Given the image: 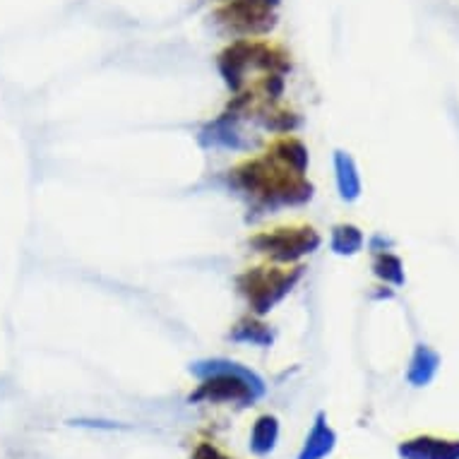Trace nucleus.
Here are the masks:
<instances>
[{
	"mask_svg": "<svg viewBox=\"0 0 459 459\" xmlns=\"http://www.w3.org/2000/svg\"><path fill=\"white\" fill-rule=\"evenodd\" d=\"M188 370L200 380L190 392V404H238L246 409L267 394L263 376L231 359H203L190 363Z\"/></svg>",
	"mask_w": 459,
	"mask_h": 459,
	"instance_id": "obj_1",
	"label": "nucleus"
},
{
	"mask_svg": "<svg viewBox=\"0 0 459 459\" xmlns=\"http://www.w3.org/2000/svg\"><path fill=\"white\" fill-rule=\"evenodd\" d=\"M231 181L264 210L301 207L313 200V183L306 176L279 166L267 154L236 166L231 171Z\"/></svg>",
	"mask_w": 459,
	"mask_h": 459,
	"instance_id": "obj_2",
	"label": "nucleus"
},
{
	"mask_svg": "<svg viewBox=\"0 0 459 459\" xmlns=\"http://www.w3.org/2000/svg\"><path fill=\"white\" fill-rule=\"evenodd\" d=\"M303 264H263L250 267L236 277L238 294L248 301L250 316H270L277 303L294 291V286L303 279Z\"/></svg>",
	"mask_w": 459,
	"mask_h": 459,
	"instance_id": "obj_3",
	"label": "nucleus"
},
{
	"mask_svg": "<svg viewBox=\"0 0 459 459\" xmlns=\"http://www.w3.org/2000/svg\"><path fill=\"white\" fill-rule=\"evenodd\" d=\"M248 246L272 264H299L323 246V236L313 226H277L250 236Z\"/></svg>",
	"mask_w": 459,
	"mask_h": 459,
	"instance_id": "obj_4",
	"label": "nucleus"
},
{
	"mask_svg": "<svg viewBox=\"0 0 459 459\" xmlns=\"http://www.w3.org/2000/svg\"><path fill=\"white\" fill-rule=\"evenodd\" d=\"M214 20L234 39H263L277 27V13L250 0H224L214 10Z\"/></svg>",
	"mask_w": 459,
	"mask_h": 459,
	"instance_id": "obj_5",
	"label": "nucleus"
},
{
	"mask_svg": "<svg viewBox=\"0 0 459 459\" xmlns=\"http://www.w3.org/2000/svg\"><path fill=\"white\" fill-rule=\"evenodd\" d=\"M200 144L204 150H226V152H246L250 150V143L241 133V118L231 113H221L219 118L207 123L200 135Z\"/></svg>",
	"mask_w": 459,
	"mask_h": 459,
	"instance_id": "obj_6",
	"label": "nucleus"
},
{
	"mask_svg": "<svg viewBox=\"0 0 459 459\" xmlns=\"http://www.w3.org/2000/svg\"><path fill=\"white\" fill-rule=\"evenodd\" d=\"M250 39H234L231 44L226 46L224 51L219 53L217 68L219 75L224 80L231 94L246 90L250 77V51H248Z\"/></svg>",
	"mask_w": 459,
	"mask_h": 459,
	"instance_id": "obj_7",
	"label": "nucleus"
},
{
	"mask_svg": "<svg viewBox=\"0 0 459 459\" xmlns=\"http://www.w3.org/2000/svg\"><path fill=\"white\" fill-rule=\"evenodd\" d=\"M332 166H334V183H337V193L344 203H356L363 195V181L361 171L356 159L344 150H334L332 154Z\"/></svg>",
	"mask_w": 459,
	"mask_h": 459,
	"instance_id": "obj_8",
	"label": "nucleus"
},
{
	"mask_svg": "<svg viewBox=\"0 0 459 459\" xmlns=\"http://www.w3.org/2000/svg\"><path fill=\"white\" fill-rule=\"evenodd\" d=\"M337 447V433L327 423V414L325 411H317L316 419H313V426H310L308 436L303 440L301 452L296 459H325L330 457L332 452Z\"/></svg>",
	"mask_w": 459,
	"mask_h": 459,
	"instance_id": "obj_9",
	"label": "nucleus"
},
{
	"mask_svg": "<svg viewBox=\"0 0 459 459\" xmlns=\"http://www.w3.org/2000/svg\"><path fill=\"white\" fill-rule=\"evenodd\" d=\"M267 157L274 159L279 166H284L289 171H294V174L301 176H306V171H308L310 166L308 147L294 135L277 137V140L267 147Z\"/></svg>",
	"mask_w": 459,
	"mask_h": 459,
	"instance_id": "obj_10",
	"label": "nucleus"
},
{
	"mask_svg": "<svg viewBox=\"0 0 459 459\" xmlns=\"http://www.w3.org/2000/svg\"><path fill=\"white\" fill-rule=\"evenodd\" d=\"M440 370V354L429 344H416L414 354L409 359L407 380L411 387H429Z\"/></svg>",
	"mask_w": 459,
	"mask_h": 459,
	"instance_id": "obj_11",
	"label": "nucleus"
},
{
	"mask_svg": "<svg viewBox=\"0 0 459 459\" xmlns=\"http://www.w3.org/2000/svg\"><path fill=\"white\" fill-rule=\"evenodd\" d=\"M229 339L236 342V344H250V347L267 349L274 344V330L264 323L263 317L246 316L231 327Z\"/></svg>",
	"mask_w": 459,
	"mask_h": 459,
	"instance_id": "obj_12",
	"label": "nucleus"
},
{
	"mask_svg": "<svg viewBox=\"0 0 459 459\" xmlns=\"http://www.w3.org/2000/svg\"><path fill=\"white\" fill-rule=\"evenodd\" d=\"M279 419L274 414L257 416L250 430V452L255 457H267L279 443Z\"/></svg>",
	"mask_w": 459,
	"mask_h": 459,
	"instance_id": "obj_13",
	"label": "nucleus"
},
{
	"mask_svg": "<svg viewBox=\"0 0 459 459\" xmlns=\"http://www.w3.org/2000/svg\"><path fill=\"white\" fill-rule=\"evenodd\" d=\"M255 121L260 128H264L267 133H274V135H294L296 130L301 128L299 113L286 111V108H277L274 104L260 108V111L255 113Z\"/></svg>",
	"mask_w": 459,
	"mask_h": 459,
	"instance_id": "obj_14",
	"label": "nucleus"
},
{
	"mask_svg": "<svg viewBox=\"0 0 459 459\" xmlns=\"http://www.w3.org/2000/svg\"><path fill=\"white\" fill-rule=\"evenodd\" d=\"M366 246V234L361 226L356 224H337L332 226L330 234V250L339 257L359 255Z\"/></svg>",
	"mask_w": 459,
	"mask_h": 459,
	"instance_id": "obj_15",
	"label": "nucleus"
},
{
	"mask_svg": "<svg viewBox=\"0 0 459 459\" xmlns=\"http://www.w3.org/2000/svg\"><path fill=\"white\" fill-rule=\"evenodd\" d=\"M373 274H376L377 281H383V284L392 286V289H399V286L407 284L404 263H402V257L394 255L392 250L373 255Z\"/></svg>",
	"mask_w": 459,
	"mask_h": 459,
	"instance_id": "obj_16",
	"label": "nucleus"
},
{
	"mask_svg": "<svg viewBox=\"0 0 459 459\" xmlns=\"http://www.w3.org/2000/svg\"><path fill=\"white\" fill-rule=\"evenodd\" d=\"M433 443H436V437L433 436L409 437L404 443H399L397 455L402 459H429L430 450H433Z\"/></svg>",
	"mask_w": 459,
	"mask_h": 459,
	"instance_id": "obj_17",
	"label": "nucleus"
},
{
	"mask_svg": "<svg viewBox=\"0 0 459 459\" xmlns=\"http://www.w3.org/2000/svg\"><path fill=\"white\" fill-rule=\"evenodd\" d=\"M284 75H279V73H270L263 77V91L270 104H277L279 99L284 97Z\"/></svg>",
	"mask_w": 459,
	"mask_h": 459,
	"instance_id": "obj_18",
	"label": "nucleus"
},
{
	"mask_svg": "<svg viewBox=\"0 0 459 459\" xmlns=\"http://www.w3.org/2000/svg\"><path fill=\"white\" fill-rule=\"evenodd\" d=\"M429 459H459V440H443V437H436Z\"/></svg>",
	"mask_w": 459,
	"mask_h": 459,
	"instance_id": "obj_19",
	"label": "nucleus"
},
{
	"mask_svg": "<svg viewBox=\"0 0 459 459\" xmlns=\"http://www.w3.org/2000/svg\"><path fill=\"white\" fill-rule=\"evenodd\" d=\"M190 459H231V457H226L224 452L219 450L217 445L197 443V447L193 450V457Z\"/></svg>",
	"mask_w": 459,
	"mask_h": 459,
	"instance_id": "obj_20",
	"label": "nucleus"
},
{
	"mask_svg": "<svg viewBox=\"0 0 459 459\" xmlns=\"http://www.w3.org/2000/svg\"><path fill=\"white\" fill-rule=\"evenodd\" d=\"M392 248H394V241H392L390 236H385V234L370 236L368 250L373 253V255H377V253H387V250H392Z\"/></svg>",
	"mask_w": 459,
	"mask_h": 459,
	"instance_id": "obj_21",
	"label": "nucleus"
},
{
	"mask_svg": "<svg viewBox=\"0 0 459 459\" xmlns=\"http://www.w3.org/2000/svg\"><path fill=\"white\" fill-rule=\"evenodd\" d=\"M70 426H80V429H104V430L121 429L118 423H113V421H97V419H75V421H70Z\"/></svg>",
	"mask_w": 459,
	"mask_h": 459,
	"instance_id": "obj_22",
	"label": "nucleus"
},
{
	"mask_svg": "<svg viewBox=\"0 0 459 459\" xmlns=\"http://www.w3.org/2000/svg\"><path fill=\"white\" fill-rule=\"evenodd\" d=\"M394 299V289L387 284L377 286V291H373V301H390Z\"/></svg>",
	"mask_w": 459,
	"mask_h": 459,
	"instance_id": "obj_23",
	"label": "nucleus"
},
{
	"mask_svg": "<svg viewBox=\"0 0 459 459\" xmlns=\"http://www.w3.org/2000/svg\"><path fill=\"white\" fill-rule=\"evenodd\" d=\"M221 3H224V0H221Z\"/></svg>",
	"mask_w": 459,
	"mask_h": 459,
	"instance_id": "obj_24",
	"label": "nucleus"
}]
</instances>
